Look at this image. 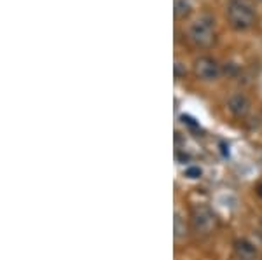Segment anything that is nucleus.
Listing matches in <instances>:
<instances>
[{
  "instance_id": "nucleus-7",
  "label": "nucleus",
  "mask_w": 262,
  "mask_h": 260,
  "mask_svg": "<svg viewBox=\"0 0 262 260\" xmlns=\"http://www.w3.org/2000/svg\"><path fill=\"white\" fill-rule=\"evenodd\" d=\"M173 231H175V241H177V243H182V241L187 239V234H189L187 222H185L184 217L180 215V212H178V210H175Z\"/></svg>"
},
{
  "instance_id": "nucleus-5",
  "label": "nucleus",
  "mask_w": 262,
  "mask_h": 260,
  "mask_svg": "<svg viewBox=\"0 0 262 260\" xmlns=\"http://www.w3.org/2000/svg\"><path fill=\"white\" fill-rule=\"evenodd\" d=\"M233 248H234V253H236L238 260H255L257 255H259L257 244L252 243V241L246 239V238L234 239Z\"/></svg>"
},
{
  "instance_id": "nucleus-11",
  "label": "nucleus",
  "mask_w": 262,
  "mask_h": 260,
  "mask_svg": "<svg viewBox=\"0 0 262 260\" xmlns=\"http://www.w3.org/2000/svg\"><path fill=\"white\" fill-rule=\"evenodd\" d=\"M219 152L224 159H229L231 158V145L227 141H220L219 143Z\"/></svg>"
},
{
  "instance_id": "nucleus-15",
  "label": "nucleus",
  "mask_w": 262,
  "mask_h": 260,
  "mask_svg": "<svg viewBox=\"0 0 262 260\" xmlns=\"http://www.w3.org/2000/svg\"><path fill=\"white\" fill-rule=\"evenodd\" d=\"M260 227H262V219H260Z\"/></svg>"
},
{
  "instance_id": "nucleus-2",
  "label": "nucleus",
  "mask_w": 262,
  "mask_h": 260,
  "mask_svg": "<svg viewBox=\"0 0 262 260\" xmlns=\"http://www.w3.org/2000/svg\"><path fill=\"white\" fill-rule=\"evenodd\" d=\"M189 39L197 47H212L215 44V20L208 14H203L192 23L189 28Z\"/></svg>"
},
{
  "instance_id": "nucleus-6",
  "label": "nucleus",
  "mask_w": 262,
  "mask_h": 260,
  "mask_svg": "<svg viewBox=\"0 0 262 260\" xmlns=\"http://www.w3.org/2000/svg\"><path fill=\"white\" fill-rule=\"evenodd\" d=\"M227 109L233 114L234 117L241 119V117H246L250 112V100L241 93H236L227 100Z\"/></svg>"
},
{
  "instance_id": "nucleus-10",
  "label": "nucleus",
  "mask_w": 262,
  "mask_h": 260,
  "mask_svg": "<svg viewBox=\"0 0 262 260\" xmlns=\"http://www.w3.org/2000/svg\"><path fill=\"white\" fill-rule=\"evenodd\" d=\"M192 4L191 0H175V18L177 20H185L191 14Z\"/></svg>"
},
{
  "instance_id": "nucleus-3",
  "label": "nucleus",
  "mask_w": 262,
  "mask_h": 260,
  "mask_svg": "<svg viewBox=\"0 0 262 260\" xmlns=\"http://www.w3.org/2000/svg\"><path fill=\"white\" fill-rule=\"evenodd\" d=\"M191 225L197 234H210L217 227L214 210L206 204H194L191 210Z\"/></svg>"
},
{
  "instance_id": "nucleus-14",
  "label": "nucleus",
  "mask_w": 262,
  "mask_h": 260,
  "mask_svg": "<svg viewBox=\"0 0 262 260\" xmlns=\"http://www.w3.org/2000/svg\"><path fill=\"white\" fill-rule=\"evenodd\" d=\"M255 192H257V196H259V197H260V199H262V182L259 183V185H257Z\"/></svg>"
},
{
  "instance_id": "nucleus-9",
  "label": "nucleus",
  "mask_w": 262,
  "mask_h": 260,
  "mask_svg": "<svg viewBox=\"0 0 262 260\" xmlns=\"http://www.w3.org/2000/svg\"><path fill=\"white\" fill-rule=\"evenodd\" d=\"M182 177L189 182H197L204 177V168L201 164H196V163H191L187 166L182 168Z\"/></svg>"
},
{
  "instance_id": "nucleus-12",
  "label": "nucleus",
  "mask_w": 262,
  "mask_h": 260,
  "mask_svg": "<svg viewBox=\"0 0 262 260\" xmlns=\"http://www.w3.org/2000/svg\"><path fill=\"white\" fill-rule=\"evenodd\" d=\"M185 74H187V70H185V67H182L180 61H177V63H175V77L180 79V77H184Z\"/></svg>"
},
{
  "instance_id": "nucleus-1",
  "label": "nucleus",
  "mask_w": 262,
  "mask_h": 260,
  "mask_svg": "<svg viewBox=\"0 0 262 260\" xmlns=\"http://www.w3.org/2000/svg\"><path fill=\"white\" fill-rule=\"evenodd\" d=\"M227 20L234 30H248L257 20L255 6L252 0H229Z\"/></svg>"
},
{
  "instance_id": "nucleus-13",
  "label": "nucleus",
  "mask_w": 262,
  "mask_h": 260,
  "mask_svg": "<svg viewBox=\"0 0 262 260\" xmlns=\"http://www.w3.org/2000/svg\"><path fill=\"white\" fill-rule=\"evenodd\" d=\"M182 122H184V124H189L191 126V128H197V122H196V119H192V117H189V116H182Z\"/></svg>"
},
{
  "instance_id": "nucleus-4",
  "label": "nucleus",
  "mask_w": 262,
  "mask_h": 260,
  "mask_svg": "<svg viewBox=\"0 0 262 260\" xmlns=\"http://www.w3.org/2000/svg\"><path fill=\"white\" fill-rule=\"evenodd\" d=\"M194 74L201 80H217L222 75V68L214 58L201 56L194 61Z\"/></svg>"
},
{
  "instance_id": "nucleus-8",
  "label": "nucleus",
  "mask_w": 262,
  "mask_h": 260,
  "mask_svg": "<svg viewBox=\"0 0 262 260\" xmlns=\"http://www.w3.org/2000/svg\"><path fill=\"white\" fill-rule=\"evenodd\" d=\"M215 202L220 206V208L224 210H234L238 206V197L234 192H231V190H222L220 194H217V197H215Z\"/></svg>"
}]
</instances>
